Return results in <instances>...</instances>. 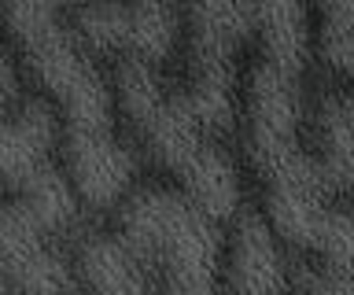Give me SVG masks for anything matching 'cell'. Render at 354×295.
I'll list each match as a JSON object with an SVG mask.
<instances>
[{"label": "cell", "instance_id": "277c9868", "mask_svg": "<svg viewBox=\"0 0 354 295\" xmlns=\"http://www.w3.org/2000/svg\"><path fill=\"white\" fill-rule=\"evenodd\" d=\"M185 45V100L207 129L225 137L240 115V52L254 37L248 0H177Z\"/></svg>", "mask_w": 354, "mask_h": 295}, {"label": "cell", "instance_id": "7c38bea8", "mask_svg": "<svg viewBox=\"0 0 354 295\" xmlns=\"http://www.w3.org/2000/svg\"><path fill=\"white\" fill-rule=\"evenodd\" d=\"M306 295H354V277H347V273H336L328 266H310L306 269Z\"/></svg>", "mask_w": 354, "mask_h": 295}, {"label": "cell", "instance_id": "6da1fadb", "mask_svg": "<svg viewBox=\"0 0 354 295\" xmlns=\"http://www.w3.org/2000/svg\"><path fill=\"white\" fill-rule=\"evenodd\" d=\"M0 34L55 111L59 162L74 196L93 211L118 207L140 162L122 133L115 85L71 30L66 0H0Z\"/></svg>", "mask_w": 354, "mask_h": 295}, {"label": "cell", "instance_id": "7a4b0ae2", "mask_svg": "<svg viewBox=\"0 0 354 295\" xmlns=\"http://www.w3.org/2000/svg\"><path fill=\"white\" fill-rule=\"evenodd\" d=\"M118 122L133 144L155 162L166 184L185 192L214 222L240 214V170L214 129L192 111L181 89L162 78L159 67L140 59H118L111 70Z\"/></svg>", "mask_w": 354, "mask_h": 295}, {"label": "cell", "instance_id": "5bb4252c", "mask_svg": "<svg viewBox=\"0 0 354 295\" xmlns=\"http://www.w3.org/2000/svg\"><path fill=\"white\" fill-rule=\"evenodd\" d=\"M82 4H88V0H66V8H71V12H74V8H82Z\"/></svg>", "mask_w": 354, "mask_h": 295}, {"label": "cell", "instance_id": "8fae6325", "mask_svg": "<svg viewBox=\"0 0 354 295\" xmlns=\"http://www.w3.org/2000/svg\"><path fill=\"white\" fill-rule=\"evenodd\" d=\"M126 8V59H140L151 67H166V59L181 45V26H177V0H122Z\"/></svg>", "mask_w": 354, "mask_h": 295}, {"label": "cell", "instance_id": "30bf717a", "mask_svg": "<svg viewBox=\"0 0 354 295\" xmlns=\"http://www.w3.org/2000/svg\"><path fill=\"white\" fill-rule=\"evenodd\" d=\"M310 170L325 196L354 192V93H328L314 111V148H306Z\"/></svg>", "mask_w": 354, "mask_h": 295}, {"label": "cell", "instance_id": "4fadbf2b", "mask_svg": "<svg viewBox=\"0 0 354 295\" xmlns=\"http://www.w3.org/2000/svg\"><path fill=\"white\" fill-rule=\"evenodd\" d=\"M15 100H22V74H19V63L11 56L4 34H0V107L15 104Z\"/></svg>", "mask_w": 354, "mask_h": 295}, {"label": "cell", "instance_id": "9c48e42d", "mask_svg": "<svg viewBox=\"0 0 354 295\" xmlns=\"http://www.w3.org/2000/svg\"><path fill=\"white\" fill-rule=\"evenodd\" d=\"M71 255L77 273V295H159L148 269L140 266V258L115 229L82 233Z\"/></svg>", "mask_w": 354, "mask_h": 295}, {"label": "cell", "instance_id": "8992f818", "mask_svg": "<svg viewBox=\"0 0 354 295\" xmlns=\"http://www.w3.org/2000/svg\"><path fill=\"white\" fill-rule=\"evenodd\" d=\"M0 189L33 203L63 233L77 225L82 200L59 162L55 111L41 96H22L0 107Z\"/></svg>", "mask_w": 354, "mask_h": 295}, {"label": "cell", "instance_id": "52a82bcc", "mask_svg": "<svg viewBox=\"0 0 354 295\" xmlns=\"http://www.w3.org/2000/svg\"><path fill=\"white\" fill-rule=\"evenodd\" d=\"M33 203L0 200V292L4 295H77L74 255Z\"/></svg>", "mask_w": 354, "mask_h": 295}, {"label": "cell", "instance_id": "3957f363", "mask_svg": "<svg viewBox=\"0 0 354 295\" xmlns=\"http://www.w3.org/2000/svg\"><path fill=\"white\" fill-rule=\"evenodd\" d=\"M115 233L140 258L159 295H221V222L174 184L137 181L118 203Z\"/></svg>", "mask_w": 354, "mask_h": 295}, {"label": "cell", "instance_id": "9a60e30c", "mask_svg": "<svg viewBox=\"0 0 354 295\" xmlns=\"http://www.w3.org/2000/svg\"><path fill=\"white\" fill-rule=\"evenodd\" d=\"M0 295H4V292H0Z\"/></svg>", "mask_w": 354, "mask_h": 295}, {"label": "cell", "instance_id": "ba28073f", "mask_svg": "<svg viewBox=\"0 0 354 295\" xmlns=\"http://www.w3.org/2000/svg\"><path fill=\"white\" fill-rule=\"evenodd\" d=\"M221 295H292L284 244L254 207H240L221 258Z\"/></svg>", "mask_w": 354, "mask_h": 295}, {"label": "cell", "instance_id": "5b68a950", "mask_svg": "<svg viewBox=\"0 0 354 295\" xmlns=\"http://www.w3.org/2000/svg\"><path fill=\"white\" fill-rule=\"evenodd\" d=\"M306 104L303 78L288 74L273 63L259 59L240 82V137L262 189H284V184H306L325 192L310 170L306 140Z\"/></svg>", "mask_w": 354, "mask_h": 295}]
</instances>
